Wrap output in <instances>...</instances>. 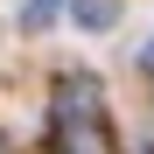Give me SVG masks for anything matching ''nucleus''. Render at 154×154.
Instances as JSON below:
<instances>
[{
	"instance_id": "obj_1",
	"label": "nucleus",
	"mask_w": 154,
	"mask_h": 154,
	"mask_svg": "<svg viewBox=\"0 0 154 154\" xmlns=\"http://www.w3.org/2000/svg\"><path fill=\"white\" fill-rule=\"evenodd\" d=\"M49 147L56 154H112V126L98 105V77H63L56 84V112H49Z\"/></svg>"
},
{
	"instance_id": "obj_2",
	"label": "nucleus",
	"mask_w": 154,
	"mask_h": 154,
	"mask_svg": "<svg viewBox=\"0 0 154 154\" xmlns=\"http://www.w3.org/2000/svg\"><path fill=\"white\" fill-rule=\"evenodd\" d=\"M70 21L91 28V35H105L112 21H119V0H70Z\"/></svg>"
},
{
	"instance_id": "obj_3",
	"label": "nucleus",
	"mask_w": 154,
	"mask_h": 154,
	"mask_svg": "<svg viewBox=\"0 0 154 154\" xmlns=\"http://www.w3.org/2000/svg\"><path fill=\"white\" fill-rule=\"evenodd\" d=\"M56 14H63V0H21V28H28V35H42Z\"/></svg>"
},
{
	"instance_id": "obj_4",
	"label": "nucleus",
	"mask_w": 154,
	"mask_h": 154,
	"mask_svg": "<svg viewBox=\"0 0 154 154\" xmlns=\"http://www.w3.org/2000/svg\"><path fill=\"white\" fill-rule=\"evenodd\" d=\"M147 70H154V49H147Z\"/></svg>"
}]
</instances>
